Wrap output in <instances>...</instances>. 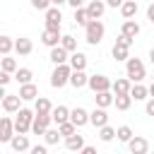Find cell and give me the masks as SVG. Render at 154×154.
I'll return each mask as SVG.
<instances>
[{
    "mask_svg": "<svg viewBox=\"0 0 154 154\" xmlns=\"http://www.w3.org/2000/svg\"><path fill=\"white\" fill-rule=\"evenodd\" d=\"M111 55H113L116 60H120V63H128V60H130V48H128V46H118V43H113Z\"/></svg>",
    "mask_w": 154,
    "mask_h": 154,
    "instance_id": "cell-26",
    "label": "cell"
},
{
    "mask_svg": "<svg viewBox=\"0 0 154 154\" xmlns=\"http://www.w3.org/2000/svg\"><path fill=\"white\" fill-rule=\"evenodd\" d=\"M31 51H34V43H31V38H26V36H19V38L14 41V53H17V55H31Z\"/></svg>",
    "mask_w": 154,
    "mask_h": 154,
    "instance_id": "cell-18",
    "label": "cell"
},
{
    "mask_svg": "<svg viewBox=\"0 0 154 154\" xmlns=\"http://www.w3.org/2000/svg\"><path fill=\"white\" fill-rule=\"evenodd\" d=\"M118 135H116V128H111V125H103V128H99V140L101 142H113Z\"/></svg>",
    "mask_w": 154,
    "mask_h": 154,
    "instance_id": "cell-34",
    "label": "cell"
},
{
    "mask_svg": "<svg viewBox=\"0 0 154 154\" xmlns=\"http://www.w3.org/2000/svg\"><path fill=\"white\" fill-rule=\"evenodd\" d=\"M116 135H118L116 140H118V142H125V144L135 137V132H132V128H130V125H120V128H116Z\"/></svg>",
    "mask_w": 154,
    "mask_h": 154,
    "instance_id": "cell-30",
    "label": "cell"
},
{
    "mask_svg": "<svg viewBox=\"0 0 154 154\" xmlns=\"http://www.w3.org/2000/svg\"><path fill=\"white\" fill-rule=\"evenodd\" d=\"M70 120L77 125V128H84L87 123H89V111H84L82 106H77V108H72V113H70Z\"/></svg>",
    "mask_w": 154,
    "mask_h": 154,
    "instance_id": "cell-19",
    "label": "cell"
},
{
    "mask_svg": "<svg viewBox=\"0 0 154 154\" xmlns=\"http://www.w3.org/2000/svg\"><path fill=\"white\" fill-rule=\"evenodd\" d=\"M120 34H125V36L135 38V36L140 34V24H137L135 19H125V22H123V26H120Z\"/></svg>",
    "mask_w": 154,
    "mask_h": 154,
    "instance_id": "cell-25",
    "label": "cell"
},
{
    "mask_svg": "<svg viewBox=\"0 0 154 154\" xmlns=\"http://www.w3.org/2000/svg\"><path fill=\"white\" fill-rule=\"evenodd\" d=\"M60 137H63V135H60V130H58V128H48V130H46V135H43V142H46V144H58V142H60Z\"/></svg>",
    "mask_w": 154,
    "mask_h": 154,
    "instance_id": "cell-35",
    "label": "cell"
},
{
    "mask_svg": "<svg viewBox=\"0 0 154 154\" xmlns=\"http://www.w3.org/2000/svg\"><path fill=\"white\" fill-rule=\"evenodd\" d=\"M70 84H72L75 89H82V87H87V84H89V75H87L84 70H72Z\"/></svg>",
    "mask_w": 154,
    "mask_h": 154,
    "instance_id": "cell-23",
    "label": "cell"
},
{
    "mask_svg": "<svg viewBox=\"0 0 154 154\" xmlns=\"http://www.w3.org/2000/svg\"><path fill=\"white\" fill-rule=\"evenodd\" d=\"M149 99H154V82L149 84Z\"/></svg>",
    "mask_w": 154,
    "mask_h": 154,
    "instance_id": "cell-50",
    "label": "cell"
},
{
    "mask_svg": "<svg viewBox=\"0 0 154 154\" xmlns=\"http://www.w3.org/2000/svg\"><path fill=\"white\" fill-rule=\"evenodd\" d=\"M123 2H125V0H106L108 7H123Z\"/></svg>",
    "mask_w": 154,
    "mask_h": 154,
    "instance_id": "cell-46",
    "label": "cell"
},
{
    "mask_svg": "<svg viewBox=\"0 0 154 154\" xmlns=\"http://www.w3.org/2000/svg\"><path fill=\"white\" fill-rule=\"evenodd\" d=\"M149 60H152V65H154V46L149 48Z\"/></svg>",
    "mask_w": 154,
    "mask_h": 154,
    "instance_id": "cell-51",
    "label": "cell"
},
{
    "mask_svg": "<svg viewBox=\"0 0 154 154\" xmlns=\"http://www.w3.org/2000/svg\"><path fill=\"white\" fill-rule=\"evenodd\" d=\"M149 154H154V152H149Z\"/></svg>",
    "mask_w": 154,
    "mask_h": 154,
    "instance_id": "cell-54",
    "label": "cell"
},
{
    "mask_svg": "<svg viewBox=\"0 0 154 154\" xmlns=\"http://www.w3.org/2000/svg\"><path fill=\"white\" fill-rule=\"evenodd\" d=\"M94 101H96V108H108L116 103V94L113 91H101V94H94Z\"/></svg>",
    "mask_w": 154,
    "mask_h": 154,
    "instance_id": "cell-21",
    "label": "cell"
},
{
    "mask_svg": "<svg viewBox=\"0 0 154 154\" xmlns=\"http://www.w3.org/2000/svg\"><path fill=\"white\" fill-rule=\"evenodd\" d=\"M51 123H53L51 116H46V113H36L34 125H31V132H34V135H46V130L51 128Z\"/></svg>",
    "mask_w": 154,
    "mask_h": 154,
    "instance_id": "cell-8",
    "label": "cell"
},
{
    "mask_svg": "<svg viewBox=\"0 0 154 154\" xmlns=\"http://www.w3.org/2000/svg\"><path fill=\"white\" fill-rule=\"evenodd\" d=\"M116 43H118V46H128V48H130V46H132V38H130V36H125V34H118Z\"/></svg>",
    "mask_w": 154,
    "mask_h": 154,
    "instance_id": "cell-41",
    "label": "cell"
},
{
    "mask_svg": "<svg viewBox=\"0 0 154 154\" xmlns=\"http://www.w3.org/2000/svg\"><path fill=\"white\" fill-rule=\"evenodd\" d=\"M89 123L99 130V128H103V125H108V113H106V108H94L91 113H89Z\"/></svg>",
    "mask_w": 154,
    "mask_h": 154,
    "instance_id": "cell-15",
    "label": "cell"
},
{
    "mask_svg": "<svg viewBox=\"0 0 154 154\" xmlns=\"http://www.w3.org/2000/svg\"><path fill=\"white\" fill-rule=\"evenodd\" d=\"M60 46H63L70 55H72V53H77V38H75L72 34H65V36H63V41H60Z\"/></svg>",
    "mask_w": 154,
    "mask_h": 154,
    "instance_id": "cell-33",
    "label": "cell"
},
{
    "mask_svg": "<svg viewBox=\"0 0 154 154\" xmlns=\"http://www.w3.org/2000/svg\"><path fill=\"white\" fill-rule=\"evenodd\" d=\"M60 41H63V34L58 29H43V34H41V43L43 46L55 48V46H60Z\"/></svg>",
    "mask_w": 154,
    "mask_h": 154,
    "instance_id": "cell-10",
    "label": "cell"
},
{
    "mask_svg": "<svg viewBox=\"0 0 154 154\" xmlns=\"http://www.w3.org/2000/svg\"><path fill=\"white\" fill-rule=\"evenodd\" d=\"M14 51V41H12V36H0V53L2 55H10Z\"/></svg>",
    "mask_w": 154,
    "mask_h": 154,
    "instance_id": "cell-36",
    "label": "cell"
},
{
    "mask_svg": "<svg viewBox=\"0 0 154 154\" xmlns=\"http://www.w3.org/2000/svg\"><path fill=\"white\" fill-rule=\"evenodd\" d=\"M22 96L19 94H5L2 96V111L5 113H19L22 111Z\"/></svg>",
    "mask_w": 154,
    "mask_h": 154,
    "instance_id": "cell-7",
    "label": "cell"
},
{
    "mask_svg": "<svg viewBox=\"0 0 154 154\" xmlns=\"http://www.w3.org/2000/svg\"><path fill=\"white\" fill-rule=\"evenodd\" d=\"M17 135V130H14V120L10 118V116H2L0 118V142H12V137Z\"/></svg>",
    "mask_w": 154,
    "mask_h": 154,
    "instance_id": "cell-6",
    "label": "cell"
},
{
    "mask_svg": "<svg viewBox=\"0 0 154 154\" xmlns=\"http://www.w3.org/2000/svg\"><path fill=\"white\" fill-rule=\"evenodd\" d=\"M34 118H36V111L31 108H22L19 113H14V130L17 135H26L34 125Z\"/></svg>",
    "mask_w": 154,
    "mask_h": 154,
    "instance_id": "cell-1",
    "label": "cell"
},
{
    "mask_svg": "<svg viewBox=\"0 0 154 154\" xmlns=\"http://www.w3.org/2000/svg\"><path fill=\"white\" fill-rule=\"evenodd\" d=\"M70 77H72V67H70V63H67V65H55V70L51 72V87L60 89V87L70 84Z\"/></svg>",
    "mask_w": 154,
    "mask_h": 154,
    "instance_id": "cell-4",
    "label": "cell"
},
{
    "mask_svg": "<svg viewBox=\"0 0 154 154\" xmlns=\"http://www.w3.org/2000/svg\"><path fill=\"white\" fill-rule=\"evenodd\" d=\"M120 14H123V19H132L137 14V0H125L120 7Z\"/></svg>",
    "mask_w": 154,
    "mask_h": 154,
    "instance_id": "cell-28",
    "label": "cell"
},
{
    "mask_svg": "<svg viewBox=\"0 0 154 154\" xmlns=\"http://www.w3.org/2000/svg\"><path fill=\"white\" fill-rule=\"evenodd\" d=\"M70 113H72V111H70L67 106H63V103H58V106L53 108V113H51V118H53V123H55V125H63V123H67V120H70Z\"/></svg>",
    "mask_w": 154,
    "mask_h": 154,
    "instance_id": "cell-16",
    "label": "cell"
},
{
    "mask_svg": "<svg viewBox=\"0 0 154 154\" xmlns=\"http://www.w3.org/2000/svg\"><path fill=\"white\" fill-rule=\"evenodd\" d=\"M87 87H89L94 94H101V91H111V89H113V79H108L106 75H91Z\"/></svg>",
    "mask_w": 154,
    "mask_h": 154,
    "instance_id": "cell-5",
    "label": "cell"
},
{
    "mask_svg": "<svg viewBox=\"0 0 154 154\" xmlns=\"http://www.w3.org/2000/svg\"><path fill=\"white\" fill-rule=\"evenodd\" d=\"M103 34H106V26H103V22H101V19H91V22L84 26V38H87V43H89V46L101 43Z\"/></svg>",
    "mask_w": 154,
    "mask_h": 154,
    "instance_id": "cell-2",
    "label": "cell"
},
{
    "mask_svg": "<svg viewBox=\"0 0 154 154\" xmlns=\"http://www.w3.org/2000/svg\"><path fill=\"white\" fill-rule=\"evenodd\" d=\"M10 79H12V75H10V72H0V87H7V84H10Z\"/></svg>",
    "mask_w": 154,
    "mask_h": 154,
    "instance_id": "cell-43",
    "label": "cell"
},
{
    "mask_svg": "<svg viewBox=\"0 0 154 154\" xmlns=\"http://www.w3.org/2000/svg\"><path fill=\"white\" fill-rule=\"evenodd\" d=\"M31 7L34 10H41V12H48L53 7V0H31Z\"/></svg>",
    "mask_w": 154,
    "mask_h": 154,
    "instance_id": "cell-40",
    "label": "cell"
},
{
    "mask_svg": "<svg viewBox=\"0 0 154 154\" xmlns=\"http://www.w3.org/2000/svg\"><path fill=\"white\" fill-rule=\"evenodd\" d=\"M22 154H29V152H22Z\"/></svg>",
    "mask_w": 154,
    "mask_h": 154,
    "instance_id": "cell-52",
    "label": "cell"
},
{
    "mask_svg": "<svg viewBox=\"0 0 154 154\" xmlns=\"http://www.w3.org/2000/svg\"><path fill=\"white\" fill-rule=\"evenodd\" d=\"M31 77H34V72H31L29 67H19V70L14 72V79L19 82V87H22V84H31Z\"/></svg>",
    "mask_w": 154,
    "mask_h": 154,
    "instance_id": "cell-31",
    "label": "cell"
},
{
    "mask_svg": "<svg viewBox=\"0 0 154 154\" xmlns=\"http://www.w3.org/2000/svg\"><path fill=\"white\" fill-rule=\"evenodd\" d=\"M53 108H55V106H53L46 96H38V99L34 101V111H36V113H46V116H51V113H53Z\"/></svg>",
    "mask_w": 154,
    "mask_h": 154,
    "instance_id": "cell-24",
    "label": "cell"
},
{
    "mask_svg": "<svg viewBox=\"0 0 154 154\" xmlns=\"http://www.w3.org/2000/svg\"><path fill=\"white\" fill-rule=\"evenodd\" d=\"M10 147H12L17 154H22V152H29V149H31V144H29V137H26V135H14V137H12V142H10Z\"/></svg>",
    "mask_w": 154,
    "mask_h": 154,
    "instance_id": "cell-22",
    "label": "cell"
},
{
    "mask_svg": "<svg viewBox=\"0 0 154 154\" xmlns=\"http://www.w3.org/2000/svg\"><path fill=\"white\" fill-rule=\"evenodd\" d=\"M77 154H99V152H96V147H89V144H87V147H84L82 152H77Z\"/></svg>",
    "mask_w": 154,
    "mask_h": 154,
    "instance_id": "cell-48",
    "label": "cell"
},
{
    "mask_svg": "<svg viewBox=\"0 0 154 154\" xmlns=\"http://www.w3.org/2000/svg\"><path fill=\"white\" fill-rule=\"evenodd\" d=\"M84 147H87L84 135H79V132H77V135H72V137H65V149H70V152H75V154H77V152H82Z\"/></svg>",
    "mask_w": 154,
    "mask_h": 154,
    "instance_id": "cell-17",
    "label": "cell"
},
{
    "mask_svg": "<svg viewBox=\"0 0 154 154\" xmlns=\"http://www.w3.org/2000/svg\"><path fill=\"white\" fill-rule=\"evenodd\" d=\"M130 96H132L135 101H144V99H149V87H144L142 82H140V84H132Z\"/></svg>",
    "mask_w": 154,
    "mask_h": 154,
    "instance_id": "cell-27",
    "label": "cell"
},
{
    "mask_svg": "<svg viewBox=\"0 0 154 154\" xmlns=\"http://www.w3.org/2000/svg\"><path fill=\"white\" fill-rule=\"evenodd\" d=\"M128 149H130V154H149V140L135 135V137L128 142Z\"/></svg>",
    "mask_w": 154,
    "mask_h": 154,
    "instance_id": "cell-9",
    "label": "cell"
},
{
    "mask_svg": "<svg viewBox=\"0 0 154 154\" xmlns=\"http://www.w3.org/2000/svg\"><path fill=\"white\" fill-rule=\"evenodd\" d=\"M29 154H48V149H46V144H34L29 149Z\"/></svg>",
    "mask_w": 154,
    "mask_h": 154,
    "instance_id": "cell-42",
    "label": "cell"
},
{
    "mask_svg": "<svg viewBox=\"0 0 154 154\" xmlns=\"http://www.w3.org/2000/svg\"><path fill=\"white\" fill-rule=\"evenodd\" d=\"M48 58H51V63H53V65H67V63H70V53H67L63 46H55V48H51Z\"/></svg>",
    "mask_w": 154,
    "mask_h": 154,
    "instance_id": "cell-13",
    "label": "cell"
},
{
    "mask_svg": "<svg viewBox=\"0 0 154 154\" xmlns=\"http://www.w3.org/2000/svg\"><path fill=\"white\" fill-rule=\"evenodd\" d=\"M67 0H53V7H60V5H65Z\"/></svg>",
    "mask_w": 154,
    "mask_h": 154,
    "instance_id": "cell-49",
    "label": "cell"
},
{
    "mask_svg": "<svg viewBox=\"0 0 154 154\" xmlns=\"http://www.w3.org/2000/svg\"><path fill=\"white\" fill-rule=\"evenodd\" d=\"M19 96H22V101H36L38 99V87L31 82V84H22L19 87Z\"/></svg>",
    "mask_w": 154,
    "mask_h": 154,
    "instance_id": "cell-20",
    "label": "cell"
},
{
    "mask_svg": "<svg viewBox=\"0 0 154 154\" xmlns=\"http://www.w3.org/2000/svg\"><path fill=\"white\" fill-rule=\"evenodd\" d=\"M147 19H149V22L154 24V2H152V5L147 7Z\"/></svg>",
    "mask_w": 154,
    "mask_h": 154,
    "instance_id": "cell-47",
    "label": "cell"
},
{
    "mask_svg": "<svg viewBox=\"0 0 154 154\" xmlns=\"http://www.w3.org/2000/svg\"><path fill=\"white\" fill-rule=\"evenodd\" d=\"M125 77H128L132 84H140V82L147 77V72H144V63H142L140 58H130V60L125 63Z\"/></svg>",
    "mask_w": 154,
    "mask_h": 154,
    "instance_id": "cell-3",
    "label": "cell"
},
{
    "mask_svg": "<svg viewBox=\"0 0 154 154\" xmlns=\"http://www.w3.org/2000/svg\"><path fill=\"white\" fill-rule=\"evenodd\" d=\"M130 89H132V82L128 79V77H118V79H113V94L116 96H128L130 94Z\"/></svg>",
    "mask_w": 154,
    "mask_h": 154,
    "instance_id": "cell-14",
    "label": "cell"
},
{
    "mask_svg": "<svg viewBox=\"0 0 154 154\" xmlns=\"http://www.w3.org/2000/svg\"><path fill=\"white\" fill-rule=\"evenodd\" d=\"M106 0H89L87 2V12H89V17L91 19H101L103 17V12H106Z\"/></svg>",
    "mask_w": 154,
    "mask_h": 154,
    "instance_id": "cell-12",
    "label": "cell"
},
{
    "mask_svg": "<svg viewBox=\"0 0 154 154\" xmlns=\"http://www.w3.org/2000/svg\"><path fill=\"white\" fill-rule=\"evenodd\" d=\"M118 111H128L130 106H132V96L128 94V96H116V103H113Z\"/></svg>",
    "mask_w": 154,
    "mask_h": 154,
    "instance_id": "cell-39",
    "label": "cell"
},
{
    "mask_svg": "<svg viewBox=\"0 0 154 154\" xmlns=\"http://www.w3.org/2000/svg\"><path fill=\"white\" fill-rule=\"evenodd\" d=\"M19 70V65H17V60L14 58H10V55H2V72H17Z\"/></svg>",
    "mask_w": 154,
    "mask_h": 154,
    "instance_id": "cell-37",
    "label": "cell"
},
{
    "mask_svg": "<svg viewBox=\"0 0 154 154\" xmlns=\"http://www.w3.org/2000/svg\"><path fill=\"white\" fill-rule=\"evenodd\" d=\"M89 22H91V17H89L87 7H79V10H75V24H77V26H87Z\"/></svg>",
    "mask_w": 154,
    "mask_h": 154,
    "instance_id": "cell-32",
    "label": "cell"
},
{
    "mask_svg": "<svg viewBox=\"0 0 154 154\" xmlns=\"http://www.w3.org/2000/svg\"><path fill=\"white\" fill-rule=\"evenodd\" d=\"M70 67H72V70H84V67H87V55L79 53V51L72 53V55H70Z\"/></svg>",
    "mask_w": 154,
    "mask_h": 154,
    "instance_id": "cell-29",
    "label": "cell"
},
{
    "mask_svg": "<svg viewBox=\"0 0 154 154\" xmlns=\"http://www.w3.org/2000/svg\"><path fill=\"white\" fill-rule=\"evenodd\" d=\"M144 111H147V116H152V118H154V99H147V103H144Z\"/></svg>",
    "mask_w": 154,
    "mask_h": 154,
    "instance_id": "cell-44",
    "label": "cell"
},
{
    "mask_svg": "<svg viewBox=\"0 0 154 154\" xmlns=\"http://www.w3.org/2000/svg\"><path fill=\"white\" fill-rule=\"evenodd\" d=\"M58 130H60V135H63V137H72V135H77V125H75L72 120H67V123L58 125Z\"/></svg>",
    "mask_w": 154,
    "mask_h": 154,
    "instance_id": "cell-38",
    "label": "cell"
},
{
    "mask_svg": "<svg viewBox=\"0 0 154 154\" xmlns=\"http://www.w3.org/2000/svg\"><path fill=\"white\" fill-rule=\"evenodd\" d=\"M84 2H87V0H67V5H70L72 10H79V7H87Z\"/></svg>",
    "mask_w": 154,
    "mask_h": 154,
    "instance_id": "cell-45",
    "label": "cell"
},
{
    "mask_svg": "<svg viewBox=\"0 0 154 154\" xmlns=\"http://www.w3.org/2000/svg\"><path fill=\"white\" fill-rule=\"evenodd\" d=\"M60 24H63V12L60 7H51L46 12V29H58L60 31Z\"/></svg>",
    "mask_w": 154,
    "mask_h": 154,
    "instance_id": "cell-11",
    "label": "cell"
},
{
    "mask_svg": "<svg viewBox=\"0 0 154 154\" xmlns=\"http://www.w3.org/2000/svg\"><path fill=\"white\" fill-rule=\"evenodd\" d=\"M152 82H154V77H152Z\"/></svg>",
    "mask_w": 154,
    "mask_h": 154,
    "instance_id": "cell-53",
    "label": "cell"
}]
</instances>
